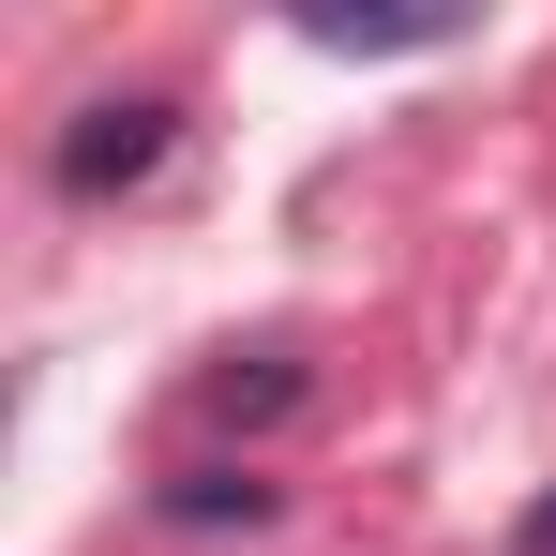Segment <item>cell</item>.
<instances>
[{"label":"cell","instance_id":"6da1fadb","mask_svg":"<svg viewBox=\"0 0 556 556\" xmlns=\"http://www.w3.org/2000/svg\"><path fill=\"white\" fill-rule=\"evenodd\" d=\"M166 151H181V105H166V91H105V105L61 121V151H46V166H61V195H136Z\"/></svg>","mask_w":556,"mask_h":556},{"label":"cell","instance_id":"5b68a950","mask_svg":"<svg viewBox=\"0 0 556 556\" xmlns=\"http://www.w3.org/2000/svg\"><path fill=\"white\" fill-rule=\"evenodd\" d=\"M511 556H556V496H527V511H511Z\"/></svg>","mask_w":556,"mask_h":556},{"label":"cell","instance_id":"3957f363","mask_svg":"<svg viewBox=\"0 0 556 556\" xmlns=\"http://www.w3.org/2000/svg\"><path fill=\"white\" fill-rule=\"evenodd\" d=\"M271 406H301V362H286V346H256V376L241 362L211 376V421H271Z\"/></svg>","mask_w":556,"mask_h":556},{"label":"cell","instance_id":"277c9868","mask_svg":"<svg viewBox=\"0 0 556 556\" xmlns=\"http://www.w3.org/2000/svg\"><path fill=\"white\" fill-rule=\"evenodd\" d=\"M301 30H316V46H437L452 15H301Z\"/></svg>","mask_w":556,"mask_h":556},{"label":"cell","instance_id":"7a4b0ae2","mask_svg":"<svg viewBox=\"0 0 556 556\" xmlns=\"http://www.w3.org/2000/svg\"><path fill=\"white\" fill-rule=\"evenodd\" d=\"M166 511H181V527H271V481H256V466H181Z\"/></svg>","mask_w":556,"mask_h":556}]
</instances>
